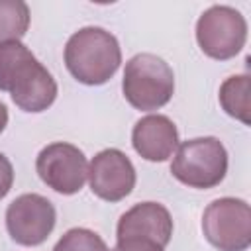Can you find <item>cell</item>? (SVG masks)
Returning a JSON list of instances; mask_svg holds the SVG:
<instances>
[{"label":"cell","instance_id":"8","mask_svg":"<svg viewBox=\"0 0 251 251\" xmlns=\"http://www.w3.org/2000/svg\"><path fill=\"white\" fill-rule=\"evenodd\" d=\"M55 222V206L35 192L18 196L6 208V229L10 237L24 247L41 245L51 235Z\"/></svg>","mask_w":251,"mask_h":251},{"label":"cell","instance_id":"6","mask_svg":"<svg viewBox=\"0 0 251 251\" xmlns=\"http://www.w3.org/2000/svg\"><path fill=\"white\" fill-rule=\"evenodd\" d=\"M196 41L210 59L227 61L245 47L247 22L231 6H210L196 22Z\"/></svg>","mask_w":251,"mask_h":251},{"label":"cell","instance_id":"17","mask_svg":"<svg viewBox=\"0 0 251 251\" xmlns=\"http://www.w3.org/2000/svg\"><path fill=\"white\" fill-rule=\"evenodd\" d=\"M6 126H8V108L0 102V133L6 129Z\"/></svg>","mask_w":251,"mask_h":251},{"label":"cell","instance_id":"2","mask_svg":"<svg viewBox=\"0 0 251 251\" xmlns=\"http://www.w3.org/2000/svg\"><path fill=\"white\" fill-rule=\"evenodd\" d=\"M122 63V49L114 33L104 27L86 25L75 31L65 45L67 71L82 84L108 82Z\"/></svg>","mask_w":251,"mask_h":251},{"label":"cell","instance_id":"15","mask_svg":"<svg viewBox=\"0 0 251 251\" xmlns=\"http://www.w3.org/2000/svg\"><path fill=\"white\" fill-rule=\"evenodd\" d=\"M159 243L143 237H127V239H116V247L112 251H163Z\"/></svg>","mask_w":251,"mask_h":251},{"label":"cell","instance_id":"9","mask_svg":"<svg viewBox=\"0 0 251 251\" xmlns=\"http://www.w3.org/2000/svg\"><path fill=\"white\" fill-rule=\"evenodd\" d=\"M86 178L90 190L98 198L106 202H120L131 194L137 175L129 157L124 151L110 147L92 157Z\"/></svg>","mask_w":251,"mask_h":251},{"label":"cell","instance_id":"4","mask_svg":"<svg viewBox=\"0 0 251 251\" xmlns=\"http://www.w3.org/2000/svg\"><path fill=\"white\" fill-rule=\"evenodd\" d=\"M171 173L188 188H214L226 178L227 151L218 137L186 139L175 151Z\"/></svg>","mask_w":251,"mask_h":251},{"label":"cell","instance_id":"3","mask_svg":"<svg viewBox=\"0 0 251 251\" xmlns=\"http://www.w3.org/2000/svg\"><path fill=\"white\" fill-rule=\"evenodd\" d=\"M122 90L135 110L153 112L173 98L175 73L165 59L153 53H137L126 63Z\"/></svg>","mask_w":251,"mask_h":251},{"label":"cell","instance_id":"5","mask_svg":"<svg viewBox=\"0 0 251 251\" xmlns=\"http://www.w3.org/2000/svg\"><path fill=\"white\" fill-rule=\"evenodd\" d=\"M202 233L220 251H245L251 245V208L245 200L224 196L202 214Z\"/></svg>","mask_w":251,"mask_h":251},{"label":"cell","instance_id":"13","mask_svg":"<svg viewBox=\"0 0 251 251\" xmlns=\"http://www.w3.org/2000/svg\"><path fill=\"white\" fill-rule=\"evenodd\" d=\"M29 27V8L22 0H0V43L20 41Z\"/></svg>","mask_w":251,"mask_h":251},{"label":"cell","instance_id":"1","mask_svg":"<svg viewBox=\"0 0 251 251\" xmlns=\"http://www.w3.org/2000/svg\"><path fill=\"white\" fill-rule=\"evenodd\" d=\"M0 90L24 112H43L57 98L53 75L22 41L0 43Z\"/></svg>","mask_w":251,"mask_h":251},{"label":"cell","instance_id":"14","mask_svg":"<svg viewBox=\"0 0 251 251\" xmlns=\"http://www.w3.org/2000/svg\"><path fill=\"white\" fill-rule=\"evenodd\" d=\"M53 251H110L106 241L92 229L73 227L63 233Z\"/></svg>","mask_w":251,"mask_h":251},{"label":"cell","instance_id":"11","mask_svg":"<svg viewBox=\"0 0 251 251\" xmlns=\"http://www.w3.org/2000/svg\"><path fill=\"white\" fill-rule=\"evenodd\" d=\"M171 235L173 218L169 210L159 202H139L131 206L126 214H122L116 227V239L143 237L159 243L161 247H167Z\"/></svg>","mask_w":251,"mask_h":251},{"label":"cell","instance_id":"16","mask_svg":"<svg viewBox=\"0 0 251 251\" xmlns=\"http://www.w3.org/2000/svg\"><path fill=\"white\" fill-rule=\"evenodd\" d=\"M14 184V169L6 155L0 153V200L10 192Z\"/></svg>","mask_w":251,"mask_h":251},{"label":"cell","instance_id":"7","mask_svg":"<svg viewBox=\"0 0 251 251\" xmlns=\"http://www.w3.org/2000/svg\"><path fill=\"white\" fill-rule=\"evenodd\" d=\"M35 171L49 188L59 194L71 196L84 186L88 163L84 153L76 145L55 141L39 151L35 159Z\"/></svg>","mask_w":251,"mask_h":251},{"label":"cell","instance_id":"12","mask_svg":"<svg viewBox=\"0 0 251 251\" xmlns=\"http://www.w3.org/2000/svg\"><path fill=\"white\" fill-rule=\"evenodd\" d=\"M251 76L249 75H233L226 78L220 86V104L224 112L241 124L249 126V112H251Z\"/></svg>","mask_w":251,"mask_h":251},{"label":"cell","instance_id":"10","mask_svg":"<svg viewBox=\"0 0 251 251\" xmlns=\"http://www.w3.org/2000/svg\"><path fill=\"white\" fill-rule=\"evenodd\" d=\"M131 145L135 153L151 163H163L178 147V129L169 116L149 114L135 122L131 129Z\"/></svg>","mask_w":251,"mask_h":251}]
</instances>
